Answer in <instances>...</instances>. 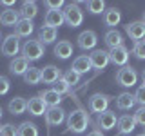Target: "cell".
<instances>
[{"label": "cell", "instance_id": "obj_1", "mask_svg": "<svg viewBox=\"0 0 145 136\" xmlns=\"http://www.w3.org/2000/svg\"><path fill=\"white\" fill-rule=\"evenodd\" d=\"M91 124L89 112L84 109H76V111L69 112L67 116V131L72 134H82L87 131V125Z\"/></svg>", "mask_w": 145, "mask_h": 136}, {"label": "cell", "instance_id": "obj_2", "mask_svg": "<svg viewBox=\"0 0 145 136\" xmlns=\"http://www.w3.org/2000/svg\"><path fill=\"white\" fill-rule=\"evenodd\" d=\"M63 20L69 27H78L84 22V11L78 4H65L63 7Z\"/></svg>", "mask_w": 145, "mask_h": 136}, {"label": "cell", "instance_id": "obj_3", "mask_svg": "<svg viewBox=\"0 0 145 136\" xmlns=\"http://www.w3.org/2000/svg\"><path fill=\"white\" fill-rule=\"evenodd\" d=\"M22 56L25 58L27 62H36L44 56V45L38 42V40H27V42L22 45Z\"/></svg>", "mask_w": 145, "mask_h": 136}, {"label": "cell", "instance_id": "obj_4", "mask_svg": "<svg viewBox=\"0 0 145 136\" xmlns=\"http://www.w3.org/2000/svg\"><path fill=\"white\" fill-rule=\"evenodd\" d=\"M136 82H138V73H136V69L131 67V65L121 67V69L116 73V84L121 85V87H125V89L134 87Z\"/></svg>", "mask_w": 145, "mask_h": 136}, {"label": "cell", "instance_id": "obj_5", "mask_svg": "<svg viewBox=\"0 0 145 136\" xmlns=\"http://www.w3.org/2000/svg\"><path fill=\"white\" fill-rule=\"evenodd\" d=\"M0 51H2L4 56H7V58H15L16 54L22 51V45H20V40H18V36H16V35H7L6 38L2 40Z\"/></svg>", "mask_w": 145, "mask_h": 136}, {"label": "cell", "instance_id": "obj_6", "mask_svg": "<svg viewBox=\"0 0 145 136\" xmlns=\"http://www.w3.org/2000/svg\"><path fill=\"white\" fill-rule=\"evenodd\" d=\"M109 103H111V96H107V94H93V96L89 98V111L91 112H105Z\"/></svg>", "mask_w": 145, "mask_h": 136}, {"label": "cell", "instance_id": "obj_7", "mask_svg": "<svg viewBox=\"0 0 145 136\" xmlns=\"http://www.w3.org/2000/svg\"><path fill=\"white\" fill-rule=\"evenodd\" d=\"M89 60H91L93 69L103 71L109 65V51H103V49H94V51L89 54Z\"/></svg>", "mask_w": 145, "mask_h": 136}, {"label": "cell", "instance_id": "obj_8", "mask_svg": "<svg viewBox=\"0 0 145 136\" xmlns=\"http://www.w3.org/2000/svg\"><path fill=\"white\" fill-rule=\"evenodd\" d=\"M76 40H78V47L84 49V51H91V49H94V47H96V44H98L96 33H94V31H91V29L82 31Z\"/></svg>", "mask_w": 145, "mask_h": 136}, {"label": "cell", "instance_id": "obj_9", "mask_svg": "<svg viewBox=\"0 0 145 136\" xmlns=\"http://www.w3.org/2000/svg\"><path fill=\"white\" fill-rule=\"evenodd\" d=\"M65 122V111L62 107H49L45 111V124L49 127H56Z\"/></svg>", "mask_w": 145, "mask_h": 136}, {"label": "cell", "instance_id": "obj_10", "mask_svg": "<svg viewBox=\"0 0 145 136\" xmlns=\"http://www.w3.org/2000/svg\"><path fill=\"white\" fill-rule=\"evenodd\" d=\"M125 33L129 35L131 40L140 42V40L145 38V24H143L142 20H138V22H129V24L125 26Z\"/></svg>", "mask_w": 145, "mask_h": 136}, {"label": "cell", "instance_id": "obj_11", "mask_svg": "<svg viewBox=\"0 0 145 136\" xmlns=\"http://www.w3.org/2000/svg\"><path fill=\"white\" fill-rule=\"evenodd\" d=\"M116 124H118V118H116L114 112L109 111V109H107L105 112H100L98 118H96V125L102 127V131H111V129H114Z\"/></svg>", "mask_w": 145, "mask_h": 136}, {"label": "cell", "instance_id": "obj_12", "mask_svg": "<svg viewBox=\"0 0 145 136\" xmlns=\"http://www.w3.org/2000/svg\"><path fill=\"white\" fill-rule=\"evenodd\" d=\"M127 60H129V49H127L125 45H120V47L111 49V51H109V62L114 63V65L125 67Z\"/></svg>", "mask_w": 145, "mask_h": 136}, {"label": "cell", "instance_id": "obj_13", "mask_svg": "<svg viewBox=\"0 0 145 136\" xmlns=\"http://www.w3.org/2000/svg\"><path fill=\"white\" fill-rule=\"evenodd\" d=\"M40 73H42V82L44 84H51V85H54L58 80L62 78V71L58 69L56 65H45L44 69H40Z\"/></svg>", "mask_w": 145, "mask_h": 136}, {"label": "cell", "instance_id": "obj_14", "mask_svg": "<svg viewBox=\"0 0 145 136\" xmlns=\"http://www.w3.org/2000/svg\"><path fill=\"white\" fill-rule=\"evenodd\" d=\"M27 69H29V62L24 56H15L11 60V63H9V73L15 76H24Z\"/></svg>", "mask_w": 145, "mask_h": 136}, {"label": "cell", "instance_id": "obj_15", "mask_svg": "<svg viewBox=\"0 0 145 136\" xmlns=\"http://www.w3.org/2000/svg\"><path fill=\"white\" fill-rule=\"evenodd\" d=\"M27 111H29L31 116H44L45 111H47V105L44 103V100L40 96H33L27 102Z\"/></svg>", "mask_w": 145, "mask_h": 136}, {"label": "cell", "instance_id": "obj_16", "mask_svg": "<svg viewBox=\"0 0 145 136\" xmlns=\"http://www.w3.org/2000/svg\"><path fill=\"white\" fill-rule=\"evenodd\" d=\"M20 20V11H15V9H4L0 13V24L6 27H15Z\"/></svg>", "mask_w": 145, "mask_h": 136}, {"label": "cell", "instance_id": "obj_17", "mask_svg": "<svg viewBox=\"0 0 145 136\" xmlns=\"http://www.w3.org/2000/svg\"><path fill=\"white\" fill-rule=\"evenodd\" d=\"M118 131H120V134H131L133 131L136 129V122H134V118L131 116V114H123V116H120L118 118Z\"/></svg>", "mask_w": 145, "mask_h": 136}, {"label": "cell", "instance_id": "obj_18", "mask_svg": "<svg viewBox=\"0 0 145 136\" xmlns=\"http://www.w3.org/2000/svg\"><path fill=\"white\" fill-rule=\"evenodd\" d=\"M40 98L44 100V103L47 107H60V102H62V94H58L54 89H45L38 94Z\"/></svg>", "mask_w": 145, "mask_h": 136}, {"label": "cell", "instance_id": "obj_19", "mask_svg": "<svg viewBox=\"0 0 145 136\" xmlns=\"http://www.w3.org/2000/svg\"><path fill=\"white\" fill-rule=\"evenodd\" d=\"M36 15H38V4L33 2V0H25V2H22V7H20V18L33 22V18H35Z\"/></svg>", "mask_w": 145, "mask_h": 136}, {"label": "cell", "instance_id": "obj_20", "mask_svg": "<svg viewBox=\"0 0 145 136\" xmlns=\"http://www.w3.org/2000/svg\"><path fill=\"white\" fill-rule=\"evenodd\" d=\"M63 22H65V20H63V11H47V13H45L44 26L53 27V29H58Z\"/></svg>", "mask_w": 145, "mask_h": 136}, {"label": "cell", "instance_id": "obj_21", "mask_svg": "<svg viewBox=\"0 0 145 136\" xmlns=\"http://www.w3.org/2000/svg\"><path fill=\"white\" fill-rule=\"evenodd\" d=\"M35 31V26L31 20H24V18H20L18 20V24L15 26V35L18 38H27V36H31Z\"/></svg>", "mask_w": 145, "mask_h": 136}, {"label": "cell", "instance_id": "obj_22", "mask_svg": "<svg viewBox=\"0 0 145 136\" xmlns=\"http://www.w3.org/2000/svg\"><path fill=\"white\" fill-rule=\"evenodd\" d=\"M71 69L74 71V73H78V75H85V73H89L91 69H93V65H91V60H89V56H85V54H82V56L78 58H74V62H72V65H71Z\"/></svg>", "mask_w": 145, "mask_h": 136}, {"label": "cell", "instance_id": "obj_23", "mask_svg": "<svg viewBox=\"0 0 145 136\" xmlns=\"http://www.w3.org/2000/svg\"><path fill=\"white\" fill-rule=\"evenodd\" d=\"M72 54V44L69 40H60L56 45H54V56L60 58V60H67Z\"/></svg>", "mask_w": 145, "mask_h": 136}, {"label": "cell", "instance_id": "obj_24", "mask_svg": "<svg viewBox=\"0 0 145 136\" xmlns=\"http://www.w3.org/2000/svg\"><path fill=\"white\" fill-rule=\"evenodd\" d=\"M7 109H9V112H11V114H15V116L24 114V112L27 111V102L22 96H15V98L9 100Z\"/></svg>", "mask_w": 145, "mask_h": 136}, {"label": "cell", "instance_id": "obj_25", "mask_svg": "<svg viewBox=\"0 0 145 136\" xmlns=\"http://www.w3.org/2000/svg\"><path fill=\"white\" fill-rule=\"evenodd\" d=\"M103 42L109 49H116L120 45H123V38H121V33H118L116 29H109L103 36Z\"/></svg>", "mask_w": 145, "mask_h": 136}, {"label": "cell", "instance_id": "obj_26", "mask_svg": "<svg viewBox=\"0 0 145 136\" xmlns=\"http://www.w3.org/2000/svg\"><path fill=\"white\" fill-rule=\"evenodd\" d=\"M120 20H121V13H120V9L118 7H109L103 11V24L109 26V27H114L120 24Z\"/></svg>", "mask_w": 145, "mask_h": 136}, {"label": "cell", "instance_id": "obj_27", "mask_svg": "<svg viewBox=\"0 0 145 136\" xmlns=\"http://www.w3.org/2000/svg\"><path fill=\"white\" fill-rule=\"evenodd\" d=\"M38 40L42 45H47V44H53L54 40H56V29H53V27H47V26H42L38 29Z\"/></svg>", "mask_w": 145, "mask_h": 136}, {"label": "cell", "instance_id": "obj_28", "mask_svg": "<svg viewBox=\"0 0 145 136\" xmlns=\"http://www.w3.org/2000/svg\"><path fill=\"white\" fill-rule=\"evenodd\" d=\"M134 94L131 93H121L120 96L116 98V107L120 109V111H131V109L134 107Z\"/></svg>", "mask_w": 145, "mask_h": 136}, {"label": "cell", "instance_id": "obj_29", "mask_svg": "<svg viewBox=\"0 0 145 136\" xmlns=\"http://www.w3.org/2000/svg\"><path fill=\"white\" fill-rule=\"evenodd\" d=\"M24 82L27 85H36L42 82V73H40L38 67H29L27 73L24 75Z\"/></svg>", "mask_w": 145, "mask_h": 136}, {"label": "cell", "instance_id": "obj_30", "mask_svg": "<svg viewBox=\"0 0 145 136\" xmlns=\"http://www.w3.org/2000/svg\"><path fill=\"white\" fill-rule=\"evenodd\" d=\"M18 136H38V127L33 122H22L18 125Z\"/></svg>", "mask_w": 145, "mask_h": 136}, {"label": "cell", "instance_id": "obj_31", "mask_svg": "<svg viewBox=\"0 0 145 136\" xmlns=\"http://www.w3.org/2000/svg\"><path fill=\"white\" fill-rule=\"evenodd\" d=\"M85 6H87V11L93 13V15H100V13L105 11V2L103 0H89Z\"/></svg>", "mask_w": 145, "mask_h": 136}, {"label": "cell", "instance_id": "obj_32", "mask_svg": "<svg viewBox=\"0 0 145 136\" xmlns=\"http://www.w3.org/2000/svg\"><path fill=\"white\" fill-rule=\"evenodd\" d=\"M62 78L67 82V85H69V87H71V85H72V87H74L76 84H80V75H78V73H74L72 69L65 71V73H63V75H62Z\"/></svg>", "mask_w": 145, "mask_h": 136}, {"label": "cell", "instance_id": "obj_33", "mask_svg": "<svg viewBox=\"0 0 145 136\" xmlns=\"http://www.w3.org/2000/svg\"><path fill=\"white\" fill-rule=\"evenodd\" d=\"M133 54L138 58V60H145V38L140 40V42H134Z\"/></svg>", "mask_w": 145, "mask_h": 136}, {"label": "cell", "instance_id": "obj_34", "mask_svg": "<svg viewBox=\"0 0 145 136\" xmlns=\"http://www.w3.org/2000/svg\"><path fill=\"white\" fill-rule=\"evenodd\" d=\"M0 136H18V127L13 124H4L0 127Z\"/></svg>", "mask_w": 145, "mask_h": 136}, {"label": "cell", "instance_id": "obj_35", "mask_svg": "<svg viewBox=\"0 0 145 136\" xmlns=\"http://www.w3.org/2000/svg\"><path fill=\"white\" fill-rule=\"evenodd\" d=\"M53 89L56 91L58 94H65V93H69V89H71V87H69V85H67V82L63 80V78H60V80L56 82V84L53 85Z\"/></svg>", "mask_w": 145, "mask_h": 136}, {"label": "cell", "instance_id": "obj_36", "mask_svg": "<svg viewBox=\"0 0 145 136\" xmlns=\"http://www.w3.org/2000/svg\"><path fill=\"white\" fill-rule=\"evenodd\" d=\"M134 102L140 103V107H145V85H142V87L136 89V93H134Z\"/></svg>", "mask_w": 145, "mask_h": 136}, {"label": "cell", "instance_id": "obj_37", "mask_svg": "<svg viewBox=\"0 0 145 136\" xmlns=\"http://www.w3.org/2000/svg\"><path fill=\"white\" fill-rule=\"evenodd\" d=\"M44 6L49 9V11H62V7H65V4L62 2V0H58V2H51V0H45Z\"/></svg>", "mask_w": 145, "mask_h": 136}, {"label": "cell", "instance_id": "obj_38", "mask_svg": "<svg viewBox=\"0 0 145 136\" xmlns=\"http://www.w3.org/2000/svg\"><path fill=\"white\" fill-rule=\"evenodd\" d=\"M9 89H11L9 78H7V76H2V75H0V96L7 94V93H9Z\"/></svg>", "mask_w": 145, "mask_h": 136}, {"label": "cell", "instance_id": "obj_39", "mask_svg": "<svg viewBox=\"0 0 145 136\" xmlns=\"http://www.w3.org/2000/svg\"><path fill=\"white\" fill-rule=\"evenodd\" d=\"M133 118H134L136 125H143L145 127V107H140L138 111L133 114Z\"/></svg>", "mask_w": 145, "mask_h": 136}, {"label": "cell", "instance_id": "obj_40", "mask_svg": "<svg viewBox=\"0 0 145 136\" xmlns=\"http://www.w3.org/2000/svg\"><path fill=\"white\" fill-rule=\"evenodd\" d=\"M0 4H2V6H6L7 9H11V6H15V2H13V0H2Z\"/></svg>", "mask_w": 145, "mask_h": 136}, {"label": "cell", "instance_id": "obj_41", "mask_svg": "<svg viewBox=\"0 0 145 136\" xmlns=\"http://www.w3.org/2000/svg\"><path fill=\"white\" fill-rule=\"evenodd\" d=\"M87 136H103V133H102L100 129H94V131H91V133H89Z\"/></svg>", "mask_w": 145, "mask_h": 136}, {"label": "cell", "instance_id": "obj_42", "mask_svg": "<svg viewBox=\"0 0 145 136\" xmlns=\"http://www.w3.org/2000/svg\"><path fill=\"white\" fill-rule=\"evenodd\" d=\"M142 80H143V85H145V71H143V75H142Z\"/></svg>", "mask_w": 145, "mask_h": 136}, {"label": "cell", "instance_id": "obj_43", "mask_svg": "<svg viewBox=\"0 0 145 136\" xmlns=\"http://www.w3.org/2000/svg\"><path fill=\"white\" fill-rule=\"evenodd\" d=\"M142 22H143V24H145V13H143V20H142Z\"/></svg>", "mask_w": 145, "mask_h": 136}, {"label": "cell", "instance_id": "obj_44", "mask_svg": "<svg viewBox=\"0 0 145 136\" xmlns=\"http://www.w3.org/2000/svg\"><path fill=\"white\" fill-rule=\"evenodd\" d=\"M0 118H2V107H0Z\"/></svg>", "mask_w": 145, "mask_h": 136}, {"label": "cell", "instance_id": "obj_45", "mask_svg": "<svg viewBox=\"0 0 145 136\" xmlns=\"http://www.w3.org/2000/svg\"><path fill=\"white\" fill-rule=\"evenodd\" d=\"M0 40H2V33H0Z\"/></svg>", "mask_w": 145, "mask_h": 136}, {"label": "cell", "instance_id": "obj_46", "mask_svg": "<svg viewBox=\"0 0 145 136\" xmlns=\"http://www.w3.org/2000/svg\"><path fill=\"white\" fill-rule=\"evenodd\" d=\"M138 136H145V134H138Z\"/></svg>", "mask_w": 145, "mask_h": 136}, {"label": "cell", "instance_id": "obj_47", "mask_svg": "<svg viewBox=\"0 0 145 136\" xmlns=\"http://www.w3.org/2000/svg\"><path fill=\"white\" fill-rule=\"evenodd\" d=\"M143 134H145V131H143Z\"/></svg>", "mask_w": 145, "mask_h": 136}]
</instances>
